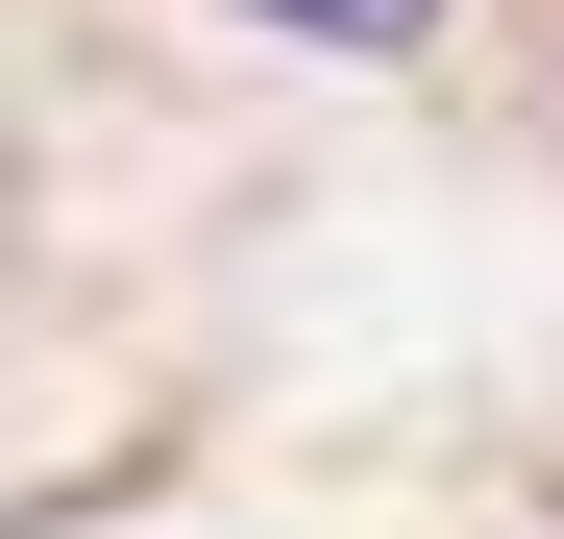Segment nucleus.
I'll list each match as a JSON object with an SVG mask.
<instances>
[{
  "instance_id": "1",
  "label": "nucleus",
  "mask_w": 564,
  "mask_h": 539,
  "mask_svg": "<svg viewBox=\"0 0 564 539\" xmlns=\"http://www.w3.org/2000/svg\"><path fill=\"white\" fill-rule=\"evenodd\" d=\"M270 25H319V50H417L442 0H270Z\"/></svg>"
}]
</instances>
